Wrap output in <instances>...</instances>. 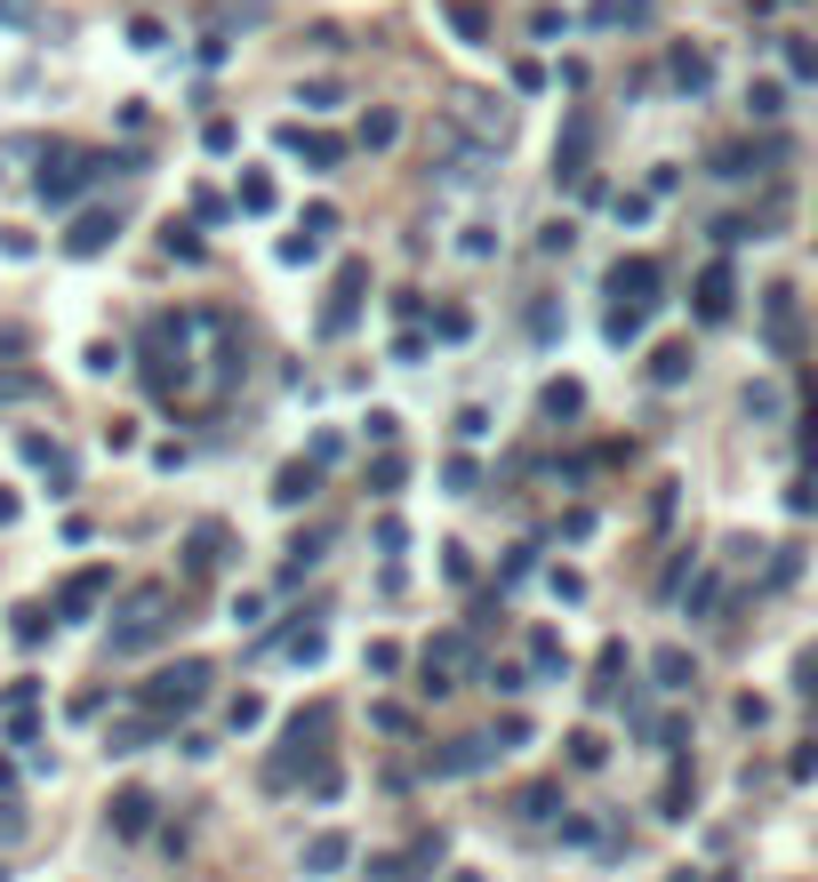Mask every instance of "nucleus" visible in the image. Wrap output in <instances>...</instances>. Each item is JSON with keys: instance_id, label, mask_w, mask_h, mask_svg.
Listing matches in <instances>:
<instances>
[{"instance_id": "nucleus-44", "label": "nucleus", "mask_w": 818, "mask_h": 882, "mask_svg": "<svg viewBox=\"0 0 818 882\" xmlns=\"http://www.w3.org/2000/svg\"><path fill=\"white\" fill-rule=\"evenodd\" d=\"M795 683H802V698H810V706H818V642H810V650H802V658H795Z\"/></svg>"}, {"instance_id": "nucleus-14", "label": "nucleus", "mask_w": 818, "mask_h": 882, "mask_svg": "<svg viewBox=\"0 0 818 882\" xmlns=\"http://www.w3.org/2000/svg\"><path fill=\"white\" fill-rule=\"evenodd\" d=\"M433 866H441V834H418L409 851H386L378 859V882H426Z\"/></svg>"}, {"instance_id": "nucleus-1", "label": "nucleus", "mask_w": 818, "mask_h": 882, "mask_svg": "<svg viewBox=\"0 0 818 882\" xmlns=\"http://www.w3.org/2000/svg\"><path fill=\"white\" fill-rule=\"evenodd\" d=\"M329 730H337V706H329V698H314L305 715H289V738H282V755L265 762V787H273V794H289L305 762L321 770V762H329Z\"/></svg>"}, {"instance_id": "nucleus-25", "label": "nucleus", "mask_w": 818, "mask_h": 882, "mask_svg": "<svg viewBox=\"0 0 818 882\" xmlns=\"http://www.w3.org/2000/svg\"><path fill=\"white\" fill-rule=\"evenodd\" d=\"M346 859H354V834H314L305 842V874H337Z\"/></svg>"}, {"instance_id": "nucleus-35", "label": "nucleus", "mask_w": 818, "mask_h": 882, "mask_svg": "<svg viewBox=\"0 0 818 882\" xmlns=\"http://www.w3.org/2000/svg\"><path fill=\"white\" fill-rule=\"evenodd\" d=\"M305 794H314V802H337V794H346V770H337V762H321L314 778H305Z\"/></svg>"}, {"instance_id": "nucleus-31", "label": "nucleus", "mask_w": 818, "mask_h": 882, "mask_svg": "<svg viewBox=\"0 0 818 882\" xmlns=\"http://www.w3.org/2000/svg\"><path fill=\"white\" fill-rule=\"evenodd\" d=\"M691 802H698V778H691V770L674 762V778H666V794H658V810H666V819H691Z\"/></svg>"}, {"instance_id": "nucleus-38", "label": "nucleus", "mask_w": 818, "mask_h": 882, "mask_svg": "<svg viewBox=\"0 0 818 882\" xmlns=\"http://www.w3.org/2000/svg\"><path fill=\"white\" fill-rule=\"evenodd\" d=\"M433 337H450V346H458V337H473V314H466V305H441V314H433Z\"/></svg>"}, {"instance_id": "nucleus-28", "label": "nucleus", "mask_w": 818, "mask_h": 882, "mask_svg": "<svg viewBox=\"0 0 818 882\" xmlns=\"http://www.w3.org/2000/svg\"><path fill=\"white\" fill-rule=\"evenodd\" d=\"M651 683H658V690H691V683H698L691 650H658V658H651Z\"/></svg>"}, {"instance_id": "nucleus-39", "label": "nucleus", "mask_w": 818, "mask_h": 882, "mask_svg": "<svg viewBox=\"0 0 818 882\" xmlns=\"http://www.w3.org/2000/svg\"><path fill=\"white\" fill-rule=\"evenodd\" d=\"M714 609H723V578H714V570H706V578L691 586V618H714Z\"/></svg>"}, {"instance_id": "nucleus-7", "label": "nucleus", "mask_w": 818, "mask_h": 882, "mask_svg": "<svg viewBox=\"0 0 818 882\" xmlns=\"http://www.w3.org/2000/svg\"><path fill=\"white\" fill-rule=\"evenodd\" d=\"M763 337H770L778 361H802V297H795L787 281L763 289Z\"/></svg>"}, {"instance_id": "nucleus-52", "label": "nucleus", "mask_w": 818, "mask_h": 882, "mask_svg": "<svg viewBox=\"0 0 818 882\" xmlns=\"http://www.w3.org/2000/svg\"><path fill=\"white\" fill-rule=\"evenodd\" d=\"M9 834H24V810H17V802H0V842H9Z\"/></svg>"}, {"instance_id": "nucleus-33", "label": "nucleus", "mask_w": 818, "mask_h": 882, "mask_svg": "<svg viewBox=\"0 0 818 882\" xmlns=\"http://www.w3.org/2000/svg\"><path fill=\"white\" fill-rule=\"evenodd\" d=\"M233 209H249V217H265V209H273V177H265V168H249V177H242Z\"/></svg>"}, {"instance_id": "nucleus-37", "label": "nucleus", "mask_w": 818, "mask_h": 882, "mask_svg": "<svg viewBox=\"0 0 818 882\" xmlns=\"http://www.w3.org/2000/svg\"><path fill=\"white\" fill-rule=\"evenodd\" d=\"M225 722H233V730H257V722H265V698H257V690H242V698L225 706Z\"/></svg>"}, {"instance_id": "nucleus-18", "label": "nucleus", "mask_w": 818, "mask_h": 882, "mask_svg": "<svg viewBox=\"0 0 818 882\" xmlns=\"http://www.w3.org/2000/svg\"><path fill=\"white\" fill-rule=\"evenodd\" d=\"M121 233V217H105V209H89V217H73V233H64V257H96Z\"/></svg>"}, {"instance_id": "nucleus-15", "label": "nucleus", "mask_w": 818, "mask_h": 882, "mask_svg": "<svg viewBox=\"0 0 818 882\" xmlns=\"http://www.w3.org/2000/svg\"><path fill=\"white\" fill-rule=\"evenodd\" d=\"M666 81H674L682 96H706V89H714V57H706L698 41H674V57H666Z\"/></svg>"}, {"instance_id": "nucleus-29", "label": "nucleus", "mask_w": 818, "mask_h": 882, "mask_svg": "<svg viewBox=\"0 0 818 882\" xmlns=\"http://www.w3.org/2000/svg\"><path fill=\"white\" fill-rule=\"evenodd\" d=\"M538 410H545V418H577V410H586V386H577V378H554V386L538 393Z\"/></svg>"}, {"instance_id": "nucleus-49", "label": "nucleus", "mask_w": 818, "mask_h": 882, "mask_svg": "<svg viewBox=\"0 0 818 882\" xmlns=\"http://www.w3.org/2000/svg\"><path fill=\"white\" fill-rule=\"evenodd\" d=\"M369 482H378V498H393L401 490V458H378V465H369Z\"/></svg>"}, {"instance_id": "nucleus-20", "label": "nucleus", "mask_w": 818, "mask_h": 882, "mask_svg": "<svg viewBox=\"0 0 818 882\" xmlns=\"http://www.w3.org/2000/svg\"><path fill=\"white\" fill-rule=\"evenodd\" d=\"M282 145L305 153L314 168H337V161H346V137H321V129H282Z\"/></svg>"}, {"instance_id": "nucleus-23", "label": "nucleus", "mask_w": 818, "mask_h": 882, "mask_svg": "<svg viewBox=\"0 0 818 882\" xmlns=\"http://www.w3.org/2000/svg\"><path fill=\"white\" fill-rule=\"evenodd\" d=\"M401 145V113L393 105H369L361 113V153H393Z\"/></svg>"}, {"instance_id": "nucleus-19", "label": "nucleus", "mask_w": 818, "mask_h": 882, "mask_svg": "<svg viewBox=\"0 0 818 882\" xmlns=\"http://www.w3.org/2000/svg\"><path fill=\"white\" fill-rule=\"evenodd\" d=\"M530 674H538V683H562V674H570V650H562V634H554V626H538V634H530Z\"/></svg>"}, {"instance_id": "nucleus-48", "label": "nucleus", "mask_w": 818, "mask_h": 882, "mask_svg": "<svg viewBox=\"0 0 818 882\" xmlns=\"http://www.w3.org/2000/svg\"><path fill=\"white\" fill-rule=\"evenodd\" d=\"M305 257H321V242H314V233H289V242H282V265H305Z\"/></svg>"}, {"instance_id": "nucleus-24", "label": "nucleus", "mask_w": 818, "mask_h": 882, "mask_svg": "<svg viewBox=\"0 0 818 882\" xmlns=\"http://www.w3.org/2000/svg\"><path fill=\"white\" fill-rule=\"evenodd\" d=\"M161 730H168V722H161V715H145V706H136L129 722H113V738H105V746H113V755H136V746H153Z\"/></svg>"}, {"instance_id": "nucleus-45", "label": "nucleus", "mask_w": 818, "mask_h": 882, "mask_svg": "<svg viewBox=\"0 0 818 882\" xmlns=\"http://www.w3.org/2000/svg\"><path fill=\"white\" fill-rule=\"evenodd\" d=\"M41 634H49V609H17V642H24V650H32Z\"/></svg>"}, {"instance_id": "nucleus-34", "label": "nucleus", "mask_w": 818, "mask_h": 882, "mask_svg": "<svg viewBox=\"0 0 818 882\" xmlns=\"http://www.w3.org/2000/svg\"><path fill=\"white\" fill-rule=\"evenodd\" d=\"M642 321H651V314H634V305H610L602 337H610V346H634V337H642Z\"/></svg>"}, {"instance_id": "nucleus-32", "label": "nucleus", "mask_w": 818, "mask_h": 882, "mask_svg": "<svg viewBox=\"0 0 818 882\" xmlns=\"http://www.w3.org/2000/svg\"><path fill=\"white\" fill-rule=\"evenodd\" d=\"M602 762H610V738L602 730H577L570 738V770H602Z\"/></svg>"}, {"instance_id": "nucleus-36", "label": "nucleus", "mask_w": 818, "mask_h": 882, "mask_svg": "<svg viewBox=\"0 0 818 882\" xmlns=\"http://www.w3.org/2000/svg\"><path fill=\"white\" fill-rule=\"evenodd\" d=\"M482 683H490L498 698H522V690H530V674H522V666H482Z\"/></svg>"}, {"instance_id": "nucleus-16", "label": "nucleus", "mask_w": 818, "mask_h": 882, "mask_svg": "<svg viewBox=\"0 0 818 882\" xmlns=\"http://www.w3.org/2000/svg\"><path fill=\"white\" fill-rule=\"evenodd\" d=\"M626 674H634L626 642H602V658H594V683H586V698H594V706H610V698L626 690Z\"/></svg>"}, {"instance_id": "nucleus-2", "label": "nucleus", "mask_w": 818, "mask_h": 882, "mask_svg": "<svg viewBox=\"0 0 818 882\" xmlns=\"http://www.w3.org/2000/svg\"><path fill=\"white\" fill-rule=\"evenodd\" d=\"M209 683H217L209 658H168L153 683L136 690V706H145V715H161V722H177V715H193V706L209 698Z\"/></svg>"}, {"instance_id": "nucleus-11", "label": "nucleus", "mask_w": 818, "mask_h": 882, "mask_svg": "<svg viewBox=\"0 0 818 882\" xmlns=\"http://www.w3.org/2000/svg\"><path fill=\"white\" fill-rule=\"evenodd\" d=\"M450 129H466V137L482 145V153H498L514 121H505V105H498V96H458V105H450Z\"/></svg>"}, {"instance_id": "nucleus-30", "label": "nucleus", "mask_w": 818, "mask_h": 882, "mask_svg": "<svg viewBox=\"0 0 818 882\" xmlns=\"http://www.w3.org/2000/svg\"><path fill=\"white\" fill-rule=\"evenodd\" d=\"M682 378H691V346L674 337V346H658V353H651V386H682Z\"/></svg>"}, {"instance_id": "nucleus-21", "label": "nucleus", "mask_w": 818, "mask_h": 882, "mask_svg": "<svg viewBox=\"0 0 818 882\" xmlns=\"http://www.w3.org/2000/svg\"><path fill=\"white\" fill-rule=\"evenodd\" d=\"M145 827H153V794H145V787H121V794H113V834L136 842Z\"/></svg>"}, {"instance_id": "nucleus-53", "label": "nucleus", "mask_w": 818, "mask_h": 882, "mask_svg": "<svg viewBox=\"0 0 818 882\" xmlns=\"http://www.w3.org/2000/svg\"><path fill=\"white\" fill-rule=\"evenodd\" d=\"M17 393H32V378H0V401H17Z\"/></svg>"}, {"instance_id": "nucleus-26", "label": "nucleus", "mask_w": 818, "mask_h": 882, "mask_svg": "<svg viewBox=\"0 0 818 882\" xmlns=\"http://www.w3.org/2000/svg\"><path fill=\"white\" fill-rule=\"evenodd\" d=\"M746 418H755V425H787V393H778L770 378H755V386H746Z\"/></svg>"}, {"instance_id": "nucleus-6", "label": "nucleus", "mask_w": 818, "mask_h": 882, "mask_svg": "<svg viewBox=\"0 0 818 882\" xmlns=\"http://www.w3.org/2000/svg\"><path fill=\"white\" fill-rule=\"evenodd\" d=\"M594 137H602V121H594V105H570L562 113V137H554V177H594Z\"/></svg>"}, {"instance_id": "nucleus-13", "label": "nucleus", "mask_w": 818, "mask_h": 882, "mask_svg": "<svg viewBox=\"0 0 818 882\" xmlns=\"http://www.w3.org/2000/svg\"><path fill=\"white\" fill-rule=\"evenodd\" d=\"M105 594H113V570H105V562H96V570H73V578L57 586V618H89Z\"/></svg>"}, {"instance_id": "nucleus-27", "label": "nucleus", "mask_w": 818, "mask_h": 882, "mask_svg": "<svg viewBox=\"0 0 818 882\" xmlns=\"http://www.w3.org/2000/svg\"><path fill=\"white\" fill-rule=\"evenodd\" d=\"M554 802H562V787H554V778H538V787H522V794H514V819H522V827H538V819H554Z\"/></svg>"}, {"instance_id": "nucleus-43", "label": "nucleus", "mask_w": 818, "mask_h": 882, "mask_svg": "<svg viewBox=\"0 0 818 882\" xmlns=\"http://www.w3.org/2000/svg\"><path fill=\"white\" fill-rule=\"evenodd\" d=\"M490 738H498V746H505V755H514V746H530V715H505V722H498V730H490Z\"/></svg>"}, {"instance_id": "nucleus-8", "label": "nucleus", "mask_w": 818, "mask_h": 882, "mask_svg": "<svg viewBox=\"0 0 818 882\" xmlns=\"http://www.w3.org/2000/svg\"><path fill=\"white\" fill-rule=\"evenodd\" d=\"M658 289H666L658 257H618V265H610V297L634 305V314H658Z\"/></svg>"}, {"instance_id": "nucleus-50", "label": "nucleus", "mask_w": 818, "mask_h": 882, "mask_svg": "<svg viewBox=\"0 0 818 882\" xmlns=\"http://www.w3.org/2000/svg\"><path fill=\"white\" fill-rule=\"evenodd\" d=\"M393 433H401V418H393V410H369V441H378V450H386Z\"/></svg>"}, {"instance_id": "nucleus-42", "label": "nucleus", "mask_w": 818, "mask_h": 882, "mask_svg": "<svg viewBox=\"0 0 818 882\" xmlns=\"http://www.w3.org/2000/svg\"><path fill=\"white\" fill-rule=\"evenodd\" d=\"M297 233H314V242H329V233H337V209H329V201H314V209H305V225Z\"/></svg>"}, {"instance_id": "nucleus-41", "label": "nucleus", "mask_w": 818, "mask_h": 882, "mask_svg": "<svg viewBox=\"0 0 818 882\" xmlns=\"http://www.w3.org/2000/svg\"><path fill=\"white\" fill-rule=\"evenodd\" d=\"M361 666H369V674H401V650H393V642H369Z\"/></svg>"}, {"instance_id": "nucleus-51", "label": "nucleus", "mask_w": 818, "mask_h": 882, "mask_svg": "<svg viewBox=\"0 0 818 882\" xmlns=\"http://www.w3.org/2000/svg\"><path fill=\"white\" fill-rule=\"evenodd\" d=\"M787 64H795L802 81H818V49H810V41H795V49H787Z\"/></svg>"}, {"instance_id": "nucleus-12", "label": "nucleus", "mask_w": 818, "mask_h": 882, "mask_svg": "<svg viewBox=\"0 0 818 882\" xmlns=\"http://www.w3.org/2000/svg\"><path fill=\"white\" fill-rule=\"evenodd\" d=\"M498 755H505V746H498L490 730H473V738H450V746H441V755H433L426 770H433V778H473V770H490Z\"/></svg>"}, {"instance_id": "nucleus-22", "label": "nucleus", "mask_w": 818, "mask_h": 882, "mask_svg": "<svg viewBox=\"0 0 818 882\" xmlns=\"http://www.w3.org/2000/svg\"><path fill=\"white\" fill-rule=\"evenodd\" d=\"M441 17H450V32H458V41L490 49V9H482V0H441Z\"/></svg>"}, {"instance_id": "nucleus-10", "label": "nucleus", "mask_w": 818, "mask_h": 882, "mask_svg": "<svg viewBox=\"0 0 818 882\" xmlns=\"http://www.w3.org/2000/svg\"><path fill=\"white\" fill-rule=\"evenodd\" d=\"M691 314H698L706 329H723V321L738 314V274H730V257H714L706 274H698V297H691Z\"/></svg>"}, {"instance_id": "nucleus-9", "label": "nucleus", "mask_w": 818, "mask_h": 882, "mask_svg": "<svg viewBox=\"0 0 818 882\" xmlns=\"http://www.w3.org/2000/svg\"><path fill=\"white\" fill-rule=\"evenodd\" d=\"M225 562H233V530L225 522H193L185 530V586H209Z\"/></svg>"}, {"instance_id": "nucleus-47", "label": "nucleus", "mask_w": 818, "mask_h": 882, "mask_svg": "<svg viewBox=\"0 0 818 882\" xmlns=\"http://www.w3.org/2000/svg\"><path fill=\"white\" fill-rule=\"evenodd\" d=\"M795 570H802V554H795V546H778V554H770V578H763V586H787Z\"/></svg>"}, {"instance_id": "nucleus-3", "label": "nucleus", "mask_w": 818, "mask_h": 882, "mask_svg": "<svg viewBox=\"0 0 818 882\" xmlns=\"http://www.w3.org/2000/svg\"><path fill=\"white\" fill-rule=\"evenodd\" d=\"M418 674H426V683H418L426 698H450L466 674H482V650H473V634H466V626H441L426 650H418Z\"/></svg>"}, {"instance_id": "nucleus-40", "label": "nucleus", "mask_w": 818, "mask_h": 882, "mask_svg": "<svg viewBox=\"0 0 818 882\" xmlns=\"http://www.w3.org/2000/svg\"><path fill=\"white\" fill-rule=\"evenodd\" d=\"M746 105H755V121H778L787 96H778V81H755V89H746Z\"/></svg>"}, {"instance_id": "nucleus-54", "label": "nucleus", "mask_w": 818, "mask_h": 882, "mask_svg": "<svg viewBox=\"0 0 818 882\" xmlns=\"http://www.w3.org/2000/svg\"><path fill=\"white\" fill-rule=\"evenodd\" d=\"M0 522H17V498H9V490H0Z\"/></svg>"}, {"instance_id": "nucleus-46", "label": "nucleus", "mask_w": 818, "mask_h": 882, "mask_svg": "<svg viewBox=\"0 0 818 882\" xmlns=\"http://www.w3.org/2000/svg\"><path fill=\"white\" fill-rule=\"evenodd\" d=\"M441 482H450V490H458V498H466V490H473V482H482V473H473V458H450V465H441Z\"/></svg>"}, {"instance_id": "nucleus-5", "label": "nucleus", "mask_w": 818, "mask_h": 882, "mask_svg": "<svg viewBox=\"0 0 818 882\" xmlns=\"http://www.w3.org/2000/svg\"><path fill=\"white\" fill-rule=\"evenodd\" d=\"M361 297H369V257H346L329 274V297H321V314H314V337L329 346V337H346L361 321Z\"/></svg>"}, {"instance_id": "nucleus-4", "label": "nucleus", "mask_w": 818, "mask_h": 882, "mask_svg": "<svg viewBox=\"0 0 818 882\" xmlns=\"http://www.w3.org/2000/svg\"><path fill=\"white\" fill-rule=\"evenodd\" d=\"M168 602H177L168 586H136V594H129L121 626H113V658H136V650H153V642H161L168 626H177V618H168Z\"/></svg>"}, {"instance_id": "nucleus-17", "label": "nucleus", "mask_w": 818, "mask_h": 882, "mask_svg": "<svg viewBox=\"0 0 818 882\" xmlns=\"http://www.w3.org/2000/svg\"><path fill=\"white\" fill-rule=\"evenodd\" d=\"M314 490H321V465L314 458H289L282 473H273V505H305Z\"/></svg>"}]
</instances>
